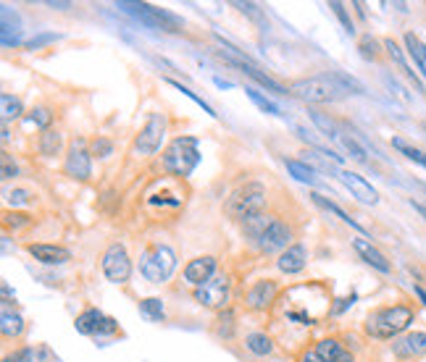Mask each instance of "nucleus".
<instances>
[{"mask_svg": "<svg viewBox=\"0 0 426 362\" xmlns=\"http://www.w3.org/2000/svg\"><path fill=\"white\" fill-rule=\"evenodd\" d=\"M290 92L300 97V100H306L310 106H326V103H337V100H342L347 92V87H345L337 76H334V71L329 74H321V76H308V79H295V82L290 84Z\"/></svg>", "mask_w": 426, "mask_h": 362, "instance_id": "nucleus-1", "label": "nucleus"}, {"mask_svg": "<svg viewBox=\"0 0 426 362\" xmlns=\"http://www.w3.org/2000/svg\"><path fill=\"white\" fill-rule=\"evenodd\" d=\"M413 307L408 304H390V307H379L374 310L371 315L366 318V334L371 339H379V341H387V339H395L400 336L405 328L413 323Z\"/></svg>", "mask_w": 426, "mask_h": 362, "instance_id": "nucleus-2", "label": "nucleus"}, {"mask_svg": "<svg viewBox=\"0 0 426 362\" xmlns=\"http://www.w3.org/2000/svg\"><path fill=\"white\" fill-rule=\"evenodd\" d=\"M198 163H200V150L195 137H177L164 150V171L177 179H187Z\"/></svg>", "mask_w": 426, "mask_h": 362, "instance_id": "nucleus-3", "label": "nucleus"}, {"mask_svg": "<svg viewBox=\"0 0 426 362\" xmlns=\"http://www.w3.org/2000/svg\"><path fill=\"white\" fill-rule=\"evenodd\" d=\"M266 187L258 184V181H248L242 187H237L229 199L224 202V213L229 218H248V215H255V213H263L266 211Z\"/></svg>", "mask_w": 426, "mask_h": 362, "instance_id": "nucleus-4", "label": "nucleus"}, {"mask_svg": "<svg viewBox=\"0 0 426 362\" xmlns=\"http://www.w3.org/2000/svg\"><path fill=\"white\" fill-rule=\"evenodd\" d=\"M177 268V255L174 249L166 245H153L148 247L140 257V270L142 276L150 283H166L171 279V273Z\"/></svg>", "mask_w": 426, "mask_h": 362, "instance_id": "nucleus-5", "label": "nucleus"}, {"mask_svg": "<svg viewBox=\"0 0 426 362\" xmlns=\"http://www.w3.org/2000/svg\"><path fill=\"white\" fill-rule=\"evenodd\" d=\"M118 8H121L124 13H129V16H134L137 22L153 26V29L182 32V26H184V22H182L179 16H174L171 11H164V8H155V6H150V3H132V0H121Z\"/></svg>", "mask_w": 426, "mask_h": 362, "instance_id": "nucleus-6", "label": "nucleus"}, {"mask_svg": "<svg viewBox=\"0 0 426 362\" xmlns=\"http://www.w3.org/2000/svg\"><path fill=\"white\" fill-rule=\"evenodd\" d=\"M166 134V116L164 113H150L145 126L140 129L137 140H134V152L137 155H155L161 150V142Z\"/></svg>", "mask_w": 426, "mask_h": 362, "instance_id": "nucleus-7", "label": "nucleus"}, {"mask_svg": "<svg viewBox=\"0 0 426 362\" xmlns=\"http://www.w3.org/2000/svg\"><path fill=\"white\" fill-rule=\"evenodd\" d=\"M226 299H229V279L224 273H216L211 281L195 289V302L208 310H224Z\"/></svg>", "mask_w": 426, "mask_h": 362, "instance_id": "nucleus-8", "label": "nucleus"}, {"mask_svg": "<svg viewBox=\"0 0 426 362\" xmlns=\"http://www.w3.org/2000/svg\"><path fill=\"white\" fill-rule=\"evenodd\" d=\"M103 273H106L108 281L113 283H127L132 276V263L127 249L121 245H111L103 255Z\"/></svg>", "mask_w": 426, "mask_h": 362, "instance_id": "nucleus-9", "label": "nucleus"}, {"mask_svg": "<svg viewBox=\"0 0 426 362\" xmlns=\"http://www.w3.org/2000/svg\"><path fill=\"white\" fill-rule=\"evenodd\" d=\"M290 242H292V229L287 226L284 221H276L269 226V231L258 239V252L260 255H274V252H284L290 249Z\"/></svg>", "mask_w": 426, "mask_h": 362, "instance_id": "nucleus-10", "label": "nucleus"}, {"mask_svg": "<svg viewBox=\"0 0 426 362\" xmlns=\"http://www.w3.org/2000/svg\"><path fill=\"white\" fill-rule=\"evenodd\" d=\"M276 294H279V286L274 279H263L255 281L250 286V292L245 294V307L253 310V313H266L274 302H276Z\"/></svg>", "mask_w": 426, "mask_h": 362, "instance_id": "nucleus-11", "label": "nucleus"}, {"mask_svg": "<svg viewBox=\"0 0 426 362\" xmlns=\"http://www.w3.org/2000/svg\"><path fill=\"white\" fill-rule=\"evenodd\" d=\"M90 155H93V152L84 150V142L82 140L71 142L69 155H66V163H63V171H66V176L77 179V181H87V179L93 176V163H90Z\"/></svg>", "mask_w": 426, "mask_h": 362, "instance_id": "nucleus-12", "label": "nucleus"}, {"mask_svg": "<svg viewBox=\"0 0 426 362\" xmlns=\"http://www.w3.org/2000/svg\"><path fill=\"white\" fill-rule=\"evenodd\" d=\"M184 202V195L177 192V189L171 187V181H158L150 192H148V197H145V205L148 208H179Z\"/></svg>", "mask_w": 426, "mask_h": 362, "instance_id": "nucleus-13", "label": "nucleus"}, {"mask_svg": "<svg viewBox=\"0 0 426 362\" xmlns=\"http://www.w3.org/2000/svg\"><path fill=\"white\" fill-rule=\"evenodd\" d=\"M392 352H395V357H400V360H416V357H424L426 354V334L424 331L405 334V336H400V339H395Z\"/></svg>", "mask_w": 426, "mask_h": 362, "instance_id": "nucleus-14", "label": "nucleus"}, {"mask_svg": "<svg viewBox=\"0 0 426 362\" xmlns=\"http://www.w3.org/2000/svg\"><path fill=\"white\" fill-rule=\"evenodd\" d=\"M340 179H342L345 187L353 192V197L358 199V202H363V205H377L379 202V192L368 184L363 176L353 174V171H342Z\"/></svg>", "mask_w": 426, "mask_h": 362, "instance_id": "nucleus-15", "label": "nucleus"}, {"mask_svg": "<svg viewBox=\"0 0 426 362\" xmlns=\"http://www.w3.org/2000/svg\"><path fill=\"white\" fill-rule=\"evenodd\" d=\"M213 276H216V257H211V255L195 257V260H189L187 268H184V279H187L192 286H203V283L211 281Z\"/></svg>", "mask_w": 426, "mask_h": 362, "instance_id": "nucleus-16", "label": "nucleus"}, {"mask_svg": "<svg viewBox=\"0 0 426 362\" xmlns=\"http://www.w3.org/2000/svg\"><path fill=\"white\" fill-rule=\"evenodd\" d=\"M26 252L35 257L37 263H45V265H63L66 260H71L69 249L58 245H26Z\"/></svg>", "mask_w": 426, "mask_h": 362, "instance_id": "nucleus-17", "label": "nucleus"}, {"mask_svg": "<svg viewBox=\"0 0 426 362\" xmlns=\"http://www.w3.org/2000/svg\"><path fill=\"white\" fill-rule=\"evenodd\" d=\"M276 221L274 215H269V213L263 211V213H255V215H248V218H242L239 221V226H242V236L248 239L250 245H258V239L266 231H269V226Z\"/></svg>", "mask_w": 426, "mask_h": 362, "instance_id": "nucleus-18", "label": "nucleus"}, {"mask_svg": "<svg viewBox=\"0 0 426 362\" xmlns=\"http://www.w3.org/2000/svg\"><path fill=\"white\" fill-rule=\"evenodd\" d=\"M353 247H355V252L363 257L371 268H377L379 273H392V263L384 257V252H379L368 239H353Z\"/></svg>", "mask_w": 426, "mask_h": 362, "instance_id": "nucleus-19", "label": "nucleus"}, {"mask_svg": "<svg viewBox=\"0 0 426 362\" xmlns=\"http://www.w3.org/2000/svg\"><path fill=\"white\" fill-rule=\"evenodd\" d=\"M276 265H279V270L282 273H287V276H292V273H300V270L308 265V252L303 245H292L290 249H284L282 255H279V260H276Z\"/></svg>", "mask_w": 426, "mask_h": 362, "instance_id": "nucleus-20", "label": "nucleus"}, {"mask_svg": "<svg viewBox=\"0 0 426 362\" xmlns=\"http://www.w3.org/2000/svg\"><path fill=\"white\" fill-rule=\"evenodd\" d=\"M211 331L219 336V339H235L237 334V318H235V310H229V307H224V310H219V315L213 318L211 323Z\"/></svg>", "mask_w": 426, "mask_h": 362, "instance_id": "nucleus-21", "label": "nucleus"}, {"mask_svg": "<svg viewBox=\"0 0 426 362\" xmlns=\"http://www.w3.org/2000/svg\"><path fill=\"white\" fill-rule=\"evenodd\" d=\"M316 354L324 362H353V354L345 349L337 339H321L319 347H316Z\"/></svg>", "mask_w": 426, "mask_h": 362, "instance_id": "nucleus-22", "label": "nucleus"}, {"mask_svg": "<svg viewBox=\"0 0 426 362\" xmlns=\"http://www.w3.org/2000/svg\"><path fill=\"white\" fill-rule=\"evenodd\" d=\"M103 320H106V315H103L100 310L87 307L82 315H77L74 326H77V331L84 334V336H97V331H100V326H103Z\"/></svg>", "mask_w": 426, "mask_h": 362, "instance_id": "nucleus-23", "label": "nucleus"}, {"mask_svg": "<svg viewBox=\"0 0 426 362\" xmlns=\"http://www.w3.org/2000/svg\"><path fill=\"white\" fill-rule=\"evenodd\" d=\"M384 50H387V56H390L392 60H395V63H397V69L402 71V74H405V76H408V79H411V82L416 84V87H418V92H424V84L418 82V76H416L413 71H411V66H408V60H405V53H402V47L397 45V42H395V40H384Z\"/></svg>", "mask_w": 426, "mask_h": 362, "instance_id": "nucleus-24", "label": "nucleus"}, {"mask_svg": "<svg viewBox=\"0 0 426 362\" xmlns=\"http://www.w3.org/2000/svg\"><path fill=\"white\" fill-rule=\"evenodd\" d=\"M310 199H313V205H319L321 211H326V213H331V215H337V218H340V221H342V223H347V226H353L355 231L366 234V229H363L361 223L355 221V218H350V215H347V213H345L342 208H340V205H334V202H331V199H326V197H324V195H319V192H313V195H310Z\"/></svg>", "mask_w": 426, "mask_h": 362, "instance_id": "nucleus-25", "label": "nucleus"}, {"mask_svg": "<svg viewBox=\"0 0 426 362\" xmlns=\"http://www.w3.org/2000/svg\"><path fill=\"white\" fill-rule=\"evenodd\" d=\"M284 165H287V171H290V176H295L297 181H303V184H308V187H321V179L319 174L310 168V165H306L303 161H295V158H287L284 161Z\"/></svg>", "mask_w": 426, "mask_h": 362, "instance_id": "nucleus-26", "label": "nucleus"}, {"mask_svg": "<svg viewBox=\"0 0 426 362\" xmlns=\"http://www.w3.org/2000/svg\"><path fill=\"white\" fill-rule=\"evenodd\" d=\"M61 145H63V137H61L58 129H45L40 134V140H37V150L42 152L45 158H53V155H58Z\"/></svg>", "mask_w": 426, "mask_h": 362, "instance_id": "nucleus-27", "label": "nucleus"}, {"mask_svg": "<svg viewBox=\"0 0 426 362\" xmlns=\"http://www.w3.org/2000/svg\"><path fill=\"white\" fill-rule=\"evenodd\" d=\"M0 331H3V336L6 339H16V336H22L24 334V318L19 313H11L8 307L3 310V315H0Z\"/></svg>", "mask_w": 426, "mask_h": 362, "instance_id": "nucleus-28", "label": "nucleus"}, {"mask_svg": "<svg viewBox=\"0 0 426 362\" xmlns=\"http://www.w3.org/2000/svg\"><path fill=\"white\" fill-rule=\"evenodd\" d=\"M405 50H408V56L413 58L416 69L426 76V45L413 35V32H408V35H405Z\"/></svg>", "mask_w": 426, "mask_h": 362, "instance_id": "nucleus-29", "label": "nucleus"}, {"mask_svg": "<svg viewBox=\"0 0 426 362\" xmlns=\"http://www.w3.org/2000/svg\"><path fill=\"white\" fill-rule=\"evenodd\" d=\"M245 347L248 352H253L255 357H266V354H271L274 352V341L266 336V334H248L245 336Z\"/></svg>", "mask_w": 426, "mask_h": 362, "instance_id": "nucleus-30", "label": "nucleus"}, {"mask_svg": "<svg viewBox=\"0 0 426 362\" xmlns=\"http://www.w3.org/2000/svg\"><path fill=\"white\" fill-rule=\"evenodd\" d=\"M0 106H3V124H6V126H8V121H11V118H19L24 113L22 100H19V97H13V94H8V92L0 94Z\"/></svg>", "mask_w": 426, "mask_h": 362, "instance_id": "nucleus-31", "label": "nucleus"}, {"mask_svg": "<svg viewBox=\"0 0 426 362\" xmlns=\"http://www.w3.org/2000/svg\"><path fill=\"white\" fill-rule=\"evenodd\" d=\"M140 315L148 318L150 323H161L164 320V302L158 297H148L140 302Z\"/></svg>", "mask_w": 426, "mask_h": 362, "instance_id": "nucleus-32", "label": "nucleus"}, {"mask_svg": "<svg viewBox=\"0 0 426 362\" xmlns=\"http://www.w3.org/2000/svg\"><path fill=\"white\" fill-rule=\"evenodd\" d=\"M392 147H395L397 152H402L408 161H413V163H418L421 168H426V152L424 150H418V147H413V145H408V142L400 140V137L392 140Z\"/></svg>", "mask_w": 426, "mask_h": 362, "instance_id": "nucleus-33", "label": "nucleus"}, {"mask_svg": "<svg viewBox=\"0 0 426 362\" xmlns=\"http://www.w3.org/2000/svg\"><path fill=\"white\" fill-rule=\"evenodd\" d=\"M310 121L324 131V137H329V140H334V142H337V137L342 134V131L337 129V124H334L329 116H324L321 110H310Z\"/></svg>", "mask_w": 426, "mask_h": 362, "instance_id": "nucleus-34", "label": "nucleus"}, {"mask_svg": "<svg viewBox=\"0 0 426 362\" xmlns=\"http://www.w3.org/2000/svg\"><path fill=\"white\" fill-rule=\"evenodd\" d=\"M245 94H248L250 100L255 103V106L263 110V113H271V116H282V110H279V106L276 103H271L266 94H260L258 90H253V87H245Z\"/></svg>", "mask_w": 426, "mask_h": 362, "instance_id": "nucleus-35", "label": "nucleus"}, {"mask_svg": "<svg viewBox=\"0 0 426 362\" xmlns=\"http://www.w3.org/2000/svg\"><path fill=\"white\" fill-rule=\"evenodd\" d=\"M358 50H361V56H363L366 60H379V56H381V45H379L377 37H371V35L361 37Z\"/></svg>", "mask_w": 426, "mask_h": 362, "instance_id": "nucleus-36", "label": "nucleus"}, {"mask_svg": "<svg viewBox=\"0 0 426 362\" xmlns=\"http://www.w3.org/2000/svg\"><path fill=\"white\" fill-rule=\"evenodd\" d=\"M300 155H303L300 161H303V163H306V165H310L313 171H329V174H331L329 158H324L321 152H316V150H306V152H300Z\"/></svg>", "mask_w": 426, "mask_h": 362, "instance_id": "nucleus-37", "label": "nucleus"}, {"mask_svg": "<svg viewBox=\"0 0 426 362\" xmlns=\"http://www.w3.org/2000/svg\"><path fill=\"white\" fill-rule=\"evenodd\" d=\"M337 142L342 145L345 150L350 152V158H355L358 163H368L366 150H363V147H361V145H358V142L353 140V137H347V134H340V137H337Z\"/></svg>", "mask_w": 426, "mask_h": 362, "instance_id": "nucleus-38", "label": "nucleus"}, {"mask_svg": "<svg viewBox=\"0 0 426 362\" xmlns=\"http://www.w3.org/2000/svg\"><path fill=\"white\" fill-rule=\"evenodd\" d=\"M168 84H171L174 90H179V92H182V94H187V97H189V100H192V103H198V106H200L203 110H205V113H208V116H211V118H219V113H213V108L208 106V103H205L203 97H198V94L192 92L189 87H184V84H182V82H177V79H168Z\"/></svg>", "mask_w": 426, "mask_h": 362, "instance_id": "nucleus-39", "label": "nucleus"}, {"mask_svg": "<svg viewBox=\"0 0 426 362\" xmlns=\"http://www.w3.org/2000/svg\"><path fill=\"white\" fill-rule=\"evenodd\" d=\"M24 118H26L29 124H35V126H40L42 131H45V129L50 126V121H53V113H50L47 108H35V110H29Z\"/></svg>", "mask_w": 426, "mask_h": 362, "instance_id": "nucleus-40", "label": "nucleus"}, {"mask_svg": "<svg viewBox=\"0 0 426 362\" xmlns=\"http://www.w3.org/2000/svg\"><path fill=\"white\" fill-rule=\"evenodd\" d=\"M37 354L32 347H22V349H16L13 354H6L3 357V362H35Z\"/></svg>", "mask_w": 426, "mask_h": 362, "instance_id": "nucleus-41", "label": "nucleus"}, {"mask_svg": "<svg viewBox=\"0 0 426 362\" xmlns=\"http://www.w3.org/2000/svg\"><path fill=\"white\" fill-rule=\"evenodd\" d=\"M329 8H331L334 13H337V16H340V22H342L345 32H347V35H355V24H353V19L347 16V11H345L342 3H329Z\"/></svg>", "mask_w": 426, "mask_h": 362, "instance_id": "nucleus-42", "label": "nucleus"}, {"mask_svg": "<svg viewBox=\"0 0 426 362\" xmlns=\"http://www.w3.org/2000/svg\"><path fill=\"white\" fill-rule=\"evenodd\" d=\"M113 152V142L106 140V137H97V140L93 142V155L95 158H108Z\"/></svg>", "mask_w": 426, "mask_h": 362, "instance_id": "nucleus-43", "label": "nucleus"}, {"mask_svg": "<svg viewBox=\"0 0 426 362\" xmlns=\"http://www.w3.org/2000/svg\"><path fill=\"white\" fill-rule=\"evenodd\" d=\"M8 202H13V205H26V202H35V195L29 189H13V192H8Z\"/></svg>", "mask_w": 426, "mask_h": 362, "instance_id": "nucleus-44", "label": "nucleus"}, {"mask_svg": "<svg viewBox=\"0 0 426 362\" xmlns=\"http://www.w3.org/2000/svg\"><path fill=\"white\" fill-rule=\"evenodd\" d=\"M235 8H239L242 13H248L250 19H255L258 24H266V19H263V13L258 11V6H255V3H235Z\"/></svg>", "mask_w": 426, "mask_h": 362, "instance_id": "nucleus-45", "label": "nucleus"}, {"mask_svg": "<svg viewBox=\"0 0 426 362\" xmlns=\"http://www.w3.org/2000/svg\"><path fill=\"white\" fill-rule=\"evenodd\" d=\"M3 223H6V226H13V229H19V226H26V223H29V215H24V213L6 211V215H3Z\"/></svg>", "mask_w": 426, "mask_h": 362, "instance_id": "nucleus-46", "label": "nucleus"}, {"mask_svg": "<svg viewBox=\"0 0 426 362\" xmlns=\"http://www.w3.org/2000/svg\"><path fill=\"white\" fill-rule=\"evenodd\" d=\"M113 334H118V323L113 318H106L103 326H100V331H97V339H100V336H113Z\"/></svg>", "mask_w": 426, "mask_h": 362, "instance_id": "nucleus-47", "label": "nucleus"}, {"mask_svg": "<svg viewBox=\"0 0 426 362\" xmlns=\"http://www.w3.org/2000/svg\"><path fill=\"white\" fill-rule=\"evenodd\" d=\"M56 40H58V35H53V32H47V35H40V37H35L32 42H26V47H29V50H37V47L47 45V42H56Z\"/></svg>", "mask_w": 426, "mask_h": 362, "instance_id": "nucleus-48", "label": "nucleus"}, {"mask_svg": "<svg viewBox=\"0 0 426 362\" xmlns=\"http://www.w3.org/2000/svg\"><path fill=\"white\" fill-rule=\"evenodd\" d=\"M355 302V294H350V297H345V299H337V304L331 307V315H340V313H345L350 304Z\"/></svg>", "mask_w": 426, "mask_h": 362, "instance_id": "nucleus-49", "label": "nucleus"}, {"mask_svg": "<svg viewBox=\"0 0 426 362\" xmlns=\"http://www.w3.org/2000/svg\"><path fill=\"white\" fill-rule=\"evenodd\" d=\"M16 176V165L11 163V155L3 152V179H13Z\"/></svg>", "mask_w": 426, "mask_h": 362, "instance_id": "nucleus-50", "label": "nucleus"}, {"mask_svg": "<svg viewBox=\"0 0 426 362\" xmlns=\"http://www.w3.org/2000/svg\"><path fill=\"white\" fill-rule=\"evenodd\" d=\"M45 6H47V8H56V11H66V8H74V3H63V0H58V3H56V0H47Z\"/></svg>", "mask_w": 426, "mask_h": 362, "instance_id": "nucleus-51", "label": "nucleus"}, {"mask_svg": "<svg viewBox=\"0 0 426 362\" xmlns=\"http://www.w3.org/2000/svg\"><path fill=\"white\" fill-rule=\"evenodd\" d=\"M303 362H324V360H321L316 352H306V354H303Z\"/></svg>", "mask_w": 426, "mask_h": 362, "instance_id": "nucleus-52", "label": "nucleus"}, {"mask_svg": "<svg viewBox=\"0 0 426 362\" xmlns=\"http://www.w3.org/2000/svg\"><path fill=\"white\" fill-rule=\"evenodd\" d=\"M213 82H216V87H224V90H232V87H235V84H232V82H226V79H221V76H216Z\"/></svg>", "mask_w": 426, "mask_h": 362, "instance_id": "nucleus-53", "label": "nucleus"}, {"mask_svg": "<svg viewBox=\"0 0 426 362\" xmlns=\"http://www.w3.org/2000/svg\"><path fill=\"white\" fill-rule=\"evenodd\" d=\"M411 208H413V211H418V213H421V215H424V218H426V208H424V205H421V202H416V199H411Z\"/></svg>", "mask_w": 426, "mask_h": 362, "instance_id": "nucleus-54", "label": "nucleus"}, {"mask_svg": "<svg viewBox=\"0 0 426 362\" xmlns=\"http://www.w3.org/2000/svg\"><path fill=\"white\" fill-rule=\"evenodd\" d=\"M416 294H418V299H421V302L426 304V292L421 289V286H416Z\"/></svg>", "mask_w": 426, "mask_h": 362, "instance_id": "nucleus-55", "label": "nucleus"}]
</instances>
